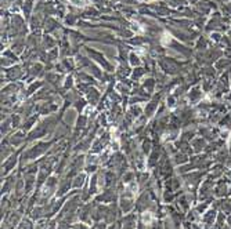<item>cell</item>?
<instances>
[{
  "label": "cell",
  "instance_id": "cell-2",
  "mask_svg": "<svg viewBox=\"0 0 231 229\" xmlns=\"http://www.w3.org/2000/svg\"><path fill=\"white\" fill-rule=\"evenodd\" d=\"M161 41H162V44H169V41H170V35L167 33V32H165V33H163V37L161 39Z\"/></svg>",
  "mask_w": 231,
  "mask_h": 229
},
{
  "label": "cell",
  "instance_id": "cell-1",
  "mask_svg": "<svg viewBox=\"0 0 231 229\" xmlns=\"http://www.w3.org/2000/svg\"><path fill=\"white\" fill-rule=\"evenodd\" d=\"M68 2L76 7H85L89 4V0H68Z\"/></svg>",
  "mask_w": 231,
  "mask_h": 229
}]
</instances>
